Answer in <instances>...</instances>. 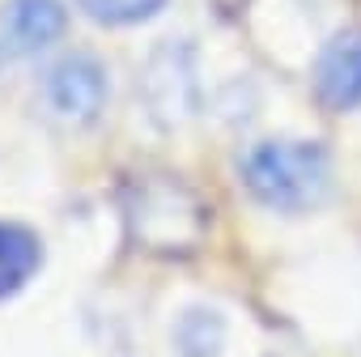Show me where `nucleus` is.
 Wrapping results in <instances>:
<instances>
[{"instance_id":"obj_3","label":"nucleus","mask_w":361,"mask_h":357,"mask_svg":"<svg viewBox=\"0 0 361 357\" xmlns=\"http://www.w3.org/2000/svg\"><path fill=\"white\" fill-rule=\"evenodd\" d=\"M140 98L149 107V119L161 128H183L196 115V68L188 43H161L149 52L140 68Z\"/></svg>"},{"instance_id":"obj_6","label":"nucleus","mask_w":361,"mask_h":357,"mask_svg":"<svg viewBox=\"0 0 361 357\" xmlns=\"http://www.w3.org/2000/svg\"><path fill=\"white\" fill-rule=\"evenodd\" d=\"M64 22L60 0H9L0 13V39L9 56H35L64 35Z\"/></svg>"},{"instance_id":"obj_2","label":"nucleus","mask_w":361,"mask_h":357,"mask_svg":"<svg viewBox=\"0 0 361 357\" xmlns=\"http://www.w3.org/2000/svg\"><path fill=\"white\" fill-rule=\"evenodd\" d=\"M128 238L149 255H192L209 234L204 200L178 174H136L123 192Z\"/></svg>"},{"instance_id":"obj_4","label":"nucleus","mask_w":361,"mask_h":357,"mask_svg":"<svg viewBox=\"0 0 361 357\" xmlns=\"http://www.w3.org/2000/svg\"><path fill=\"white\" fill-rule=\"evenodd\" d=\"M43 98H47L56 119H64L73 128H90L106 107V73H102V64L94 56L73 52L47 73Z\"/></svg>"},{"instance_id":"obj_9","label":"nucleus","mask_w":361,"mask_h":357,"mask_svg":"<svg viewBox=\"0 0 361 357\" xmlns=\"http://www.w3.org/2000/svg\"><path fill=\"white\" fill-rule=\"evenodd\" d=\"M85 9V18L102 22V26H136L149 22L153 13L166 9V0H77Z\"/></svg>"},{"instance_id":"obj_7","label":"nucleus","mask_w":361,"mask_h":357,"mask_svg":"<svg viewBox=\"0 0 361 357\" xmlns=\"http://www.w3.org/2000/svg\"><path fill=\"white\" fill-rule=\"evenodd\" d=\"M43 268V243L30 226L0 222V302L18 298Z\"/></svg>"},{"instance_id":"obj_5","label":"nucleus","mask_w":361,"mask_h":357,"mask_svg":"<svg viewBox=\"0 0 361 357\" xmlns=\"http://www.w3.org/2000/svg\"><path fill=\"white\" fill-rule=\"evenodd\" d=\"M314 98L323 111L344 115L361 107V26L331 35L314 60Z\"/></svg>"},{"instance_id":"obj_1","label":"nucleus","mask_w":361,"mask_h":357,"mask_svg":"<svg viewBox=\"0 0 361 357\" xmlns=\"http://www.w3.org/2000/svg\"><path fill=\"white\" fill-rule=\"evenodd\" d=\"M243 188L272 213H314L331 192V157L319 140L272 136L243 153Z\"/></svg>"},{"instance_id":"obj_8","label":"nucleus","mask_w":361,"mask_h":357,"mask_svg":"<svg viewBox=\"0 0 361 357\" xmlns=\"http://www.w3.org/2000/svg\"><path fill=\"white\" fill-rule=\"evenodd\" d=\"M221 340H226V323H221L217 310H204V306L183 310V319H178V327H174L178 357H217Z\"/></svg>"}]
</instances>
